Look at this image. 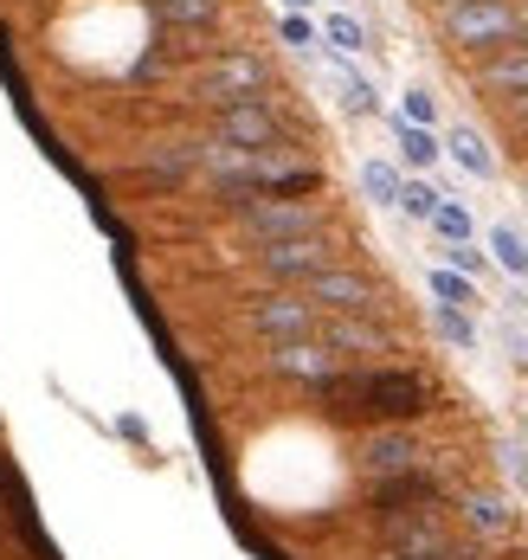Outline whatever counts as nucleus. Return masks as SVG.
Wrapping results in <instances>:
<instances>
[{
    "mask_svg": "<svg viewBox=\"0 0 528 560\" xmlns=\"http://www.w3.org/2000/svg\"><path fill=\"white\" fill-rule=\"evenodd\" d=\"M329 419L342 425H407V419H425L432 412V381L412 374V368H336L322 387L309 393Z\"/></svg>",
    "mask_w": 528,
    "mask_h": 560,
    "instance_id": "1",
    "label": "nucleus"
},
{
    "mask_svg": "<svg viewBox=\"0 0 528 560\" xmlns=\"http://www.w3.org/2000/svg\"><path fill=\"white\" fill-rule=\"evenodd\" d=\"M233 220L245 225L251 245H284V238H316L329 232V213L316 200H271V194H233Z\"/></svg>",
    "mask_w": 528,
    "mask_h": 560,
    "instance_id": "2",
    "label": "nucleus"
},
{
    "mask_svg": "<svg viewBox=\"0 0 528 560\" xmlns=\"http://www.w3.org/2000/svg\"><path fill=\"white\" fill-rule=\"evenodd\" d=\"M271 91V65L251 52V46H220L200 71V97L220 110V104H245V97H265Z\"/></svg>",
    "mask_w": 528,
    "mask_h": 560,
    "instance_id": "3",
    "label": "nucleus"
},
{
    "mask_svg": "<svg viewBox=\"0 0 528 560\" xmlns=\"http://www.w3.org/2000/svg\"><path fill=\"white\" fill-rule=\"evenodd\" d=\"M354 470L374 477V483H394V477L432 470V464H425V445L412 439L407 425H367V432L354 439Z\"/></svg>",
    "mask_w": 528,
    "mask_h": 560,
    "instance_id": "4",
    "label": "nucleus"
},
{
    "mask_svg": "<svg viewBox=\"0 0 528 560\" xmlns=\"http://www.w3.org/2000/svg\"><path fill=\"white\" fill-rule=\"evenodd\" d=\"M245 323H251V336H265L271 348H278V341H309L316 336L322 310H316L303 290H265V296L245 303Z\"/></svg>",
    "mask_w": 528,
    "mask_h": 560,
    "instance_id": "5",
    "label": "nucleus"
},
{
    "mask_svg": "<svg viewBox=\"0 0 528 560\" xmlns=\"http://www.w3.org/2000/svg\"><path fill=\"white\" fill-rule=\"evenodd\" d=\"M342 265L336 258V232H316V238H284V245H258V271L278 283V290H296L309 283L316 271Z\"/></svg>",
    "mask_w": 528,
    "mask_h": 560,
    "instance_id": "6",
    "label": "nucleus"
},
{
    "mask_svg": "<svg viewBox=\"0 0 528 560\" xmlns=\"http://www.w3.org/2000/svg\"><path fill=\"white\" fill-rule=\"evenodd\" d=\"M445 39L451 46H465V52H496V46H509L516 39V7L509 0H470V7H451L445 13Z\"/></svg>",
    "mask_w": 528,
    "mask_h": 560,
    "instance_id": "7",
    "label": "nucleus"
},
{
    "mask_svg": "<svg viewBox=\"0 0 528 560\" xmlns=\"http://www.w3.org/2000/svg\"><path fill=\"white\" fill-rule=\"evenodd\" d=\"M316 341H322L342 368H380V354H394L387 323H374V316H322V323H316Z\"/></svg>",
    "mask_w": 528,
    "mask_h": 560,
    "instance_id": "8",
    "label": "nucleus"
},
{
    "mask_svg": "<svg viewBox=\"0 0 528 560\" xmlns=\"http://www.w3.org/2000/svg\"><path fill=\"white\" fill-rule=\"evenodd\" d=\"M322 316H380V290L374 278H361L354 265H329V271H316L309 283H296Z\"/></svg>",
    "mask_w": 528,
    "mask_h": 560,
    "instance_id": "9",
    "label": "nucleus"
},
{
    "mask_svg": "<svg viewBox=\"0 0 528 560\" xmlns=\"http://www.w3.org/2000/svg\"><path fill=\"white\" fill-rule=\"evenodd\" d=\"M213 136H220V142H233V149H251V155L284 149V122H278V110H271L265 97L220 104V110H213Z\"/></svg>",
    "mask_w": 528,
    "mask_h": 560,
    "instance_id": "10",
    "label": "nucleus"
},
{
    "mask_svg": "<svg viewBox=\"0 0 528 560\" xmlns=\"http://www.w3.org/2000/svg\"><path fill=\"white\" fill-rule=\"evenodd\" d=\"M458 522H465V535H477L490 548V541L516 535V503H509V490L477 483V490H458Z\"/></svg>",
    "mask_w": 528,
    "mask_h": 560,
    "instance_id": "11",
    "label": "nucleus"
},
{
    "mask_svg": "<svg viewBox=\"0 0 528 560\" xmlns=\"http://www.w3.org/2000/svg\"><path fill=\"white\" fill-rule=\"evenodd\" d=\"M336 368H342V361H336L316 336L309 341H278V348H271V374H278V381H296L303 393H316Z\"/></svg>",
    "mask_w": 528,
    "mask_h": 560,
    "instance_id": "12",
    "label": "nucleus"
},
{
    "mask_svg": "<svg viewBox=\"0 0 528 560\" xmlns=\"http://www.w3.org/2000/svg\"><path fill=\"white\" fill-rule=\"evenodd\" d=\"M477 84L496 97V104H509V97H528V46H496V52H483L477 65Z\"/></svg>",
    "mask_w": 528,
    "mask_h": 560,
    "instance_id": "13",
    "label": "nucleus"
},
{
    "mask_svg": "<svg viewBox=\"0 0 528 560\" xmlns=\"http://www.w3.org/2000/svg\"><path fill=\"white\" fill-rule=\"evenodd\" d=\"M142 174H149L155 187H180L187 174H200V142H155V149L142 155Z\"/></svg>",
    "mask_w": 528,
    "mask_h": 560,
    "instance_id": "14",
    "label": "nucleus"
},
{
    "mask_svg": "<svg viewBox=\"0 0 528 560\" xmlns=\"http://www.w3.org/2000/svg\"><path fill=\"white\" fill-rule=\"evenodd\" d=\"M220 7H226V0H149V13H155L168 33H213V26H220Z\"/></svg>",
    "mask_w": 528,
    "mask_h": 560,
    "instance_id": "15",
    "label": "nucleus"
},
{
    "mask_svg": "<svg viewBox=\"0 0 528 560\" xmlns=\"http://www.w3.org/2000/svg\"><path fill=\"white\" fill-rule=\"evenodd\" d=\"M329 65H336V97H342V110H349L354 122L380 116V97H374V84H367V78L354 71V58H342V52H336Z\"/></svg>",
    "mask_w": 528,
    "mask_h": 560,
    "instance_id": "16",
    "label": "nucleus"
},
{
    "mask_svg": "<svg viewBox=\"0 0 528 560\" xmlns=\"http://www.w3.org/2000/svg\"><path fill=\"white\" fill-rule=\"evenodd\" d=\"M394 142H400V155H407V168H432V162L445 155V149H438V136H432V129H419V122H407V116L394 122Z\"/></svg>",
    "mask_w": 528,
    "mask_h": 560,
    "instance_id": "17",
    "label": "nucleus"
},
{
    "mask_svg": "<svg viewBox=\"0 0 528 560\" xmlns=\"http://www.w3.org/2000/svg\"><path fill=\"white\" fill-rule=\"evenodd\" d=\"M432 303H445V310H477V283L465 278V271H451V265H438L432 271Z\"/></svg>",
    "mask_w": 528,
    "mask_h": 560,
    "instance_id": "18",
    "label": "nucleus"
},
{
    "mask_svg": "<svg viewBox=\"0 0 528 560\" xmlns=\"http://www.w3.org/2000/svg\"><path fill=\"white\" fill-rule=\"evenodd\" d=\"M451 155L465 162V174H477V180H496V155L483 149V136H477V129H451Z\"/></svg>",
    "mask_w": 528,
    "mask_h": 560,
    "instance_id": "19",
    "label": "nucleus"
},
{
    "mask_svg": "<svg viewBox=\"0 0 528 560\" xmlns=\"http://www.w3.org/2000/svg\"><path fill=\"white\" fill-rule=\"evenodd\" d=\"M490 252H496V265H503L509 278L528 283V245H523V232H516V225H490Z\"/></svg>",
    "mask_w": 528,
    "mask_h": 560,
    "instance_id": "20",
    "label": "nucleus"
},
{
    "mask_svg": "<svg viewBox=\"0 0 528 560\" xmlns=\"http://www.w3.org/2000/svg\"><path fill=\"white\" fill-rule=\"evenodd\" d=\"M361 194L374 207H400V174L387 168V162H361Z\"/></svg>",
    "mask_w": 528,
    "mask_h": 560,
    "instance_id": "21",
    "label": "nucleus"
},
{
    "mask_svg": "<svg viewBox=\"0 0 528 560\" xmlns=\"http://www.w3.org/2000/svg\"><path fill=\"white\" fill-rule=\"evenodd\" d=\"M322 39H329V46H336L342 58H349V52H374V46H367V26H361L354 13H329V26H322Z\"/></svg>",
    "mask_w": 528,
    "mask_h": 560,
    "instance_id": "22",
    "label": "nucleus"
},
{
    "mask_svg": "<svg viewBox=\"0 0 528 560\" xmlns=\"http://www.w3.org/2000/svg\"><path fill=\"white\" fill-rule=\"evenodd\" d=\"M432 323H438V336L451 341V348L477 354V323H470L465 310H445V303H432Z\"/></svg>",
    "mask_w": 528,
    "mask_h": 560,
    "instance_id": "23",
    "label": "nucleus"
},
{
    "mask_svg": "<svg viewBox=\"0 0 528 560\" xmlns=\"http://www.w3.org/2000/svg\"><path fill=\"white\" fill-rule=\"evenodd\" d=\"M425 225H432L445 245H470V213L458 207V200H438V213H432Z\"/></svg>",
    "mask_w": 528,
    "mask_h": 560,
    "instance_id": "24",
    "label": "nucleus"
},
{
    "mask_svg": "<svg viewBox=\"0 0 528 560\" xmlns=\"http://www.w3.org/2000/svg\"><path fill=\"white\" fill-rule=\"evenodd\" d=\"M438 200H445V194H438L432 180H400V213H407V220H432Z\"/></svg>",
    "mask_w": 528,
    "mask_h": 560,
    "instance_id": "25",
    "label": "nucleus"
},
{
    "mask_svg": "<svg viewBox=\"0 0 528 560\" xmlns=\"http://www.w3.org/2000/svg\"><path fill=\"white\" fill-rule=\"evenodd\" d=\"M284 46H291V52H316V20L284 13Z\"/></svg>",
    "mask_w": 528,
    "mask_h": 560,
    "instance_id": "26",
    "label": "nucleus"
},
{
    "mask_svg": "<svg viewBox=\"0 0 528 560\" xmlns=\"http://www.w3.org/2000/svg\"><path fill=\"white\" fill-rule=\"evenodd\" d=\"M496 457H503V477H509V483H523V477H528V445H523V439H503Z\"/></svg>",
    "mask_w": 528,
    "mask_h": 560,
    "instance_id": "27",
    "label": "nucleus"
},
{
    "mask_svg": "<svg viewBox=\"0 0 528 560\" xmlns=\"http://www.w3.org/2000/svg\"><path fill=\"white\" fill-rule=\"evenodd\" d=\"M407 122H419V129H432V122H438V104H432V91H407Z\"/></svg>",
    "mask_w": 528,
    "mask_h": 560,
    "instance_id": "28",
    "label": "nucleus"
},
{
    "mask_svg": "<svg viewBox=\"0 0 528 560\" xmlns=\"http://www.w3.org/2000/svg\"><path fill=\"white\" fill-rule=\"evenodd\" d=\"M445 265L465 271V278H477V271H483V252H477V245H445Z\"/></svg>",
    "mask_w": 528,
    "mask_h": 560,
    "instance_id": "29",
    "label": "nucleus"
},
{
    "mask_svg": "<svg viewBox=\"0 0 528 560\" xmlns=\"http://www.w3.org/2000/svg\"><path fill=\"white\" fill-rule=\"evenodd\" d=\"M503 110H509V122H516V129H523V136H528V97H509Z\"/></svg>",
    "mask_w": 528,
    "mask_h": 560,
    "instance_id": "30",
    "label": "nucleus"
},
{
    "mask_svg": "<svg viewBox=\"0 0 528 560\" xmlns=\"http://www.w3.org/2000/svg\"><path fill=\"white\" fill-rule=\"evenodd\" d=\"M516 46H528V7H516Z\"/></svg>",
    "mask_w": 528,
    "mask_h": 560,
    "instance_id": "31",
    "label": "nucleus"
},
{
    "mask_svg": "<svg viewBox=\"0 0 528 560\" xmlns=\"http://www.w3.org/2000/svg\"><path fill=\"white\" fill-rule=\"evenodd\" d=\"M425 7H438V13H451V7H470V0H425Z\"/></svg>",
    "mask_w": 528,
    "mask_h": 560,
    "instance_id": "32",
    "label": "nucleus"
},
{
    "mask_svg": "<svg viewBox=\"0 0 528 560\" xmlns=\"http://www.w3.org/2000/svg\"><path fill=\"white\" fill-rule=\"evenodd\" d=\"M278 7H291V13H303V7H309V0H278Z\"/></svg>",
    "mask_w": 528,
    "mask_h": 560,
    "instance_id": "33",
    "label": "nucleus"
},
{
    "mask_svg": "<svg viewBox=\"0 0 528 560\" xmlns=\"http://www.w3.org/2000/svg\"><path fill=\"white\" fill-rule=\"evenodd\" d=\"M503 560H523V555H503Z\"/></svg>",
    "mask_w": 528,
    "mask_h": 560,
    "instance_id": "34",
    "label": "nucleus"
},
{
    "mask_svg": "<svg viewBox=\"0 0 528 560\" xmlns=\"http://www.w3.org/2000/svg\"><path fill=\"white\" fill-rule=\"evenodd\" d=\"M336 7H349V0H336Z\"/></svg>",
    "mask_w": 528,
    "mask_h": 560,
    "instance_id": "35",
    "label": "nucleus"
},
{
    "mask_svg": "<svg viewBox=\"0 0 528 560\" xmlns=\"http://www.w3.org/2000/svg\"><path fill=\"white\" fill-rule=\"evenodd\" d=\"M523 303H528V296H523Z\"/></svg>",
    "mask_w": 528,
    "mask_h": 560,
    "instance_id": "36",
    "label": "nucleus"
},
{
    "mask_svg": "<svg viewBox=\"0 0 528 560\" xmlns=\"http://www.w3.org/2000/svg\"><path fill=\"white\" fill-rule=\"evenodd\" d=\"M523 348H528V341H523Z\"/></svg>",
    "mask_w": 528,
    "mask_h": 560,
    "instance_id": "37",
    "label": "nucleus"
}]
</instances>
